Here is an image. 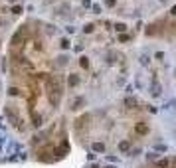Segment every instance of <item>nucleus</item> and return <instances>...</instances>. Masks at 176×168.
Here are the masks:
<instances>
[{
    "mask_svg": "<svg viewBox=\"0 0 176 168\" xmlns=\"http://www.w3.org/2000/svg\"><path fill=\"white\" fill-rule=\"evenodd\" d=\"M83 6H85V8H87V6H91V0H83Z\"/></svg>",
    "mask_w": 176,
    "mask_h": 168,
    "instance_id": "cd10ccee",
    "label": "nucleus"
},
{
    "mask_svg": "<svg viewBox=\"0 0 176 168\" xmlns=\"http://www.w3.org/2000/svg\"><path fill=\"white\" fill-rule=\"evenodd\" d=\"M22 10H24V8H22V6H20V4H14V6H12V10H10V12H12V14H14V16H20V14H22Z\"/></svg>",
    "mask_w": 176,
    "mask_h": 168,
    "instance_id": "9b49d317",
    "label": "nucleus"
},
{
    "mask_svg": "<svg viewBox=\"0 0 176 168\" xmlns=\"http://www.w3.org/2000/svg\"><path fill=\"white\" fill-rule=\"evenodd\" d=\"M59 48H62V50H69V48H71V42H69V38H62V42H59Z\"/></svg>",
    "mask_w": 176,
    "mask_h": 168,
    "instance_id": "1a4fd4ad",
    "label": "nucleus"
},
{
    "mask_svg": "<svg viewBox=\"0 0 176 168\" xmlns=\"http://www.w3.org/2000/svg\"><path fill=\"white\" fill-rule=\"evenodd\" d=\"M67 85L69 87L79 85V75H77V73H69V77H67Z\"/></svg>",
    "mask_w": 176,
    "mask_h": 168,
    "instance_id": "39448f33",
    "label": "nucleus"
},
{
    "mask_svg": "<svg viewBox=\"0 0 176 168\" xmlns=\"http://www.w3.org/2000/svg\"><path fill=\"white\" fill-rule=\"evenodd\" d=\"M103 168H117V166H111V164H109V166H103Z\"/></svg>",
    "mask_w": 176,
    "mask_h": 168,
    "instance_id": "c756f323",
    "label": "nucleus"
},
{
    "mask_svg": "<svg viewBox=\"0 0 176 168\" xmlns=\"http://www.w3.org/2000/svg\"><path fill=\"white\" fill-rule=\"evenodd\" d=\"M170 14H172V16H176V4H174V6H172V8H170Z\"/></svg>",
    "mask_w": 176,
    "mask_h": 168,
    "instance_id": "bb28decb",
    "label": "nucleus"
},
{
    "mask_svg": "<svg viewBox=\"0 0 176 168\" xmlns=\"http://www.w3.org/2000/svg\"><path fill=\"white\" fill-rule=\"evenodd\" d=\"M174 77H176V69H174Z\"/></svg>",
    "mask_w": 176,
    "mask_h": 168,
    "instance_id": "2f4dec72",
    "label": "nucleus"
},
{
    "mask_svg": "<svg viewBox=\"0 0 176 168\" xmlns=\"http://www.w3.org/2000/svg\"><path fill=\"white\" fill-rule=\"evenodd\" d=\"M32 125H34V127H42V115H38V113H32Z\"/></svg>",
    "mask_w": 176,
    "mask_h": 168,
    "instance_id": "0eeeda50",
    "label": "nucleus"
},
{
    "mask_svg": "<svg viewBox=\"0 0 176 168\" xmlns=\"http://www.w3.org/2000/svg\"><path fill=\"white\" fill-rule=\"evenodd\" d=\"M0 129H2V127H0Z\"/></svg>",
    "mask_w": 176,
    "mask_h": 168,
    "instance_id": "473e14b6",
    "label": "nucleus"
},
{
    "mask_svg": "<svg viewBox=\"0 0 176 168\" xmlns=\"http://www.w3.org/2000/svg\"><path fill=\"white\" fill-rule=\"evenodd\" d=\"M166 2H168V0H160V4H166Z\"/></svg>",
    "mask_w": 176,
    "mask_h": 168,
    "instance_id": "c85d7f7f",
    "label": "nucleus"
},
{
    "mask_svg": "<svg viewBox=\"0 0 176 168\" xmlns=\"http://www.w3.org/2000/svg\"><path fill=\"white\" fill-rule=\"evenodd\" d=\"M93 30H95V24H85V28H83V32H85V34H91V32H93Z\"/></svg>",
    "mask_w": 176,
    "mask_h": 168,
    "instance_id": "6ab92c4d",
    "label": "nucleus"
},
{
    "mask_svg": "<svg viewBox=\"0 0 176 168\" xmlns=\"http://www.w3.org/2000/svg\"><path fill=\"white\" fill-rule=\"evenodd\" d=\"M154 152H168L166 144H154Z\"/></svg>",
    "mask_w": 176,
    "mask_h": 168,
    "instance_id": "4468645a",
    "label": "nucleus"
},
{
    "mask_svg": "<svg viewBox=\"0 0 176 168\" xmlns=\"http://www.w3.org/2000/svg\"><path fill=\"white\" fill-rule=\"evenodd\" d=\"M79 65L83 67V69H87V67H89V58H85V56H81V58H79Z\"/></svg>",
    "mask_w": 176,
    "mask_h": 168,
    "instance_id": "f8f14e48",
    "label": "nucleus"
},
{
    "mask_svg": "<svg viewBox=\"0 0 176 168\" xmlns=\"http://www.w3.org/2000/svg\"><path fill=\"white\" fill-rule=\"evenodd\" d=\"M105 160H107V162H113V164H117V162H119V156H111V154H109V156H107Z\"/></svg>",
    "mask_w": 176,
    "mask_h": 168,
    "instance_id": "aec40b11",
    "label": "nucleus"
},
{
    "mask_svg": "<svg viewBox=\"0 0 176 168\" xmlns=\"http://www.w3.org/2000/svg\"><path fill=\"white\" fill-rule=\"evenodd\" d=\"M154 58H156L158 62H164V52H156L154 53Z\"/></svg>",
    "mask_w": 176,
    "mask_h": 168,
    "instance_id": "412c9836",
    "label": "nucleus"
},
{
    "mask_svg": "<svg viewBox=\"0 0 176 168\" xmlns=\"http://www.w3.org/2000/svg\"><path fill=\"white\" fill-rule=\"evenodd\" d=\"M81 105H83V97H79V99H75V101H73L71 109H73V111H77V109H81Z\"/></svg>",
    "mask_w": 176,
    "mask_h": 168,
    "instance_id": "ddd939ff",
    "label": "nucleus"
},
{
    "mask_svg": "<svg viewBox=\"0 0 176 168\" xmlns=\"http://www.w3.org/2000/svg\"><path fill=\"white\" fill-rule=\"evenodd\" d=\"M65 32L67 34H75V28H73V26H65Z\"/></svg>",
    "mask_w": 176,
    "mask_h": 168,
    "instance_id": "5701e85b",
    "label": "nucleus"
},
{
    "mask_svg": "<svg viewBox=\"0 0 176 168\" xmlns=\"http://www.w3.org/2000/svg\"><path fill=\"white\" fill-rule=\"evenodd\" d=\"M162 91V85L158 83V79H152V87H150V95L152 97H158Z\"/></svg>",
    "mask_w": 176,
    "mask_h": 168,
    "instance_id": "f03ea898",
    "label": "nucleus"
},
{
    "mask_svg": "<svg viewBox=\"0 0 176 168\" xmlns=\"http://www.w3.org/2000/svg\"><path fill=\"white\" fill-rule=\"evenodd\" d=\"M105 4L107 6H115V0H105Z\"/></svg>",
    "mask_w": 176,
    "mask_h": 168,
    "instance_id": "a878e982",
    "label": "nucleus"
},
{
    "mask_svg": "<svg viewBox=\"0 0 176 168\" xmlns=\"http://www.w3.org/2000/svg\"><path fill=\"white\" fill-rule=\"evenodd\" d=\"M133 91H135V87H133V85H127V93H129V95H131Z\"/></svg>",
    "mask_w": 176,
    "mask_h": 168,
    "instance_id": "393cba45",
    "label": "nucleus"
},
{
    "mask_svg": "<svg viewBox=\"0 0 176 168\" xmlns=\"http://www.w3.org/2000/svg\"><path fill=\"white\" fill-rule=\"evenodd\" d=\"M117 148H119V152H123V154H129V152H131V142H129V140H121Z\"/></svg>",
    "mask_w": 176,
    "mask_h": 168,
    "instance_id": "20e7f679",
    "label": "nucleus"
},
{
    "mask_svg": "<svg viewBox=\"0 0 176 168\" xmlns=\"http://www.w3.org/2000/svg\"><path fill=\"white\" fill-rule=\"evenodd\" d=\"M67 56H59V58H57V65H67Z\"/></svg>",
    "mask_w": 176,
    "mask_h": 168,
    "instance_id": "dca6fc26",
    "label": "nucleus"
},
{
    "mask_svg": "<svg viewBox=\"0 0 176 168\" xmlns=\"http://www.w3.org/2000/svg\"><path fill=\"white\" fill-rule=\"evenodd\" d=\"M137 130H138V133H147V127H144V125H138Z\"/></svg>",
    "mask_w": 176,
    "mask_h": 168,
    "instance_id": "b1692460",
    "label": "nucleus"
},
{
    "mask_svg": "<svg viewBox=\"0 0 176 168\" xmlns=\"http://www.w3.org/2000/svg\"><path fill=\"white\" fill-rule=\"evenodd\" d=\"M20 150V142H16V140H8V146H6V152L8 154H16Z\"/></svg>",
    "mask_w": 176,
    "mask_h": 168,
    "instance_id": "7ed1b4c3",
    "label": "nucleus"
},
{
    "mask_svg": "<svg viewBox=\"0 0 176 168\" xmlns=\"http://www.w3.org/2000/svg\"><path fill=\"white\" fill-rule=\"evenodd\" d=\"M147 160H150V162L152 160H156V152H154V150H148L147 152Z\"/></svg>",
    "mask_w": 176,
    "mask_h": 168,
    "instance_id": "f3484780",
    "label": "nucleus"
},
{
    "mask_svg": "<svg viewBox=\"0 0 176 168\" xmlns=\"http://www.w3.org/2000/svg\"><path fill=\"white\" fill-rule=\"evenodd\" d=\"M115 32L125 34V32H127V24H125V22H117V24H115Z\"/></svg>",
    "mask_w": 176,
    "mask_h": 168,
    "instance_id": "6e6552de",
    "label": "nucleus"
},
{
    "mask_svg": "<svg viewBox=\"0 0 176 168\" xmlns=\"http://www.w3.org/2000/svg\"><path fill=\"white\" fill-rule=\"evenodd\" d=\"M141 65H144V67H148V65H150V56L143 53V56H141Z\"/></svg>",
    "mask_w": 176,
    "mask_h": 168,
    "instance_id": "9d476101",
    "label": "nucleus"
},
{
    "mask_svg": "<svg viewBox=\"0 0 176 168\" xmlns=\"http://www.w3.org/2000/svg\"><path fill=\"white\" fill-rule=\"evenodd\" d=\"M125 105H127V107H131V109H133V107L137 105V99H135V97H127V99H125Z\"/></svg>",
    "mask_w": 176,
    "mask_h": 168,
    "instance_id": "2eb2a0df",
    "label": "nucleus"
},
{
    "mask_svg": "<svg viewBox=\"0 0 176 168\" xmlns=\"http://www.w3.org/2000/svg\"><path fill=\"white\" fill-rule=\"evenodd\" d=\"M170 166V158H160L154 162V168H168Z\"/></svg>",
    "mask_w": 176,
    "mask_h": 168,
    "instance_id": "423d86ee",
    "label": "nucleus"
},
{
    "mask_svg": "<svg viewBox=\"0 0 176 168\" xmlns=\"http://www.w3.org/2000/svg\"><path fill=\"white\" fill-rule=\"evenodd\" d=\"M91 10H93L95 14H101V10H103V8H101V4H97V2H95V4H91Z\"/></svg>",
    "mask_w": 176,
    "mask_h": 168,
    "instance_id": "a211bd4d",
    "label": "nucleus"
},
{
    "mask_svg": "<svg viewBox=\"0 0 176 168\" xmlns=\"http://www.w3.org/2000/svg\"><path fill=\"white\" fill-rule=\"evenodd\" d=\"M129 40H131L129 34H121V36H119V42H129Z\"/></svg>",
    "mask_w": 176,
    "mask_h": 168,
    "instance_id": "4be33fe9",
    "label": "nucleus"
},
{
    "mask_svg": "<svg viewBox=\"0 0 176 168\" xmlns=\"http://www.w3.org/2000/svg\"><path fill=\"white\" fill-rule=\"evenodd\" d=\"M105 150H107V146H105V142H101V140H95V142L91 144V152L93 154H103Z\"/></svg>",
    "mask_w": 176,
    "mask_h": 168,
    "instance_id": "f257e3e1",
    "label": "nucleus"
},
{
    "mask_svg": "<svg viewBox=\"0 0 176 168\" xmlns=\"http://www.w3.org/2000/svg\"><path fill=\"white\" fill-rule=\"evenodd\" d=\"M8 2H12V4H14V2H16V0H8Z\"/></svg>",
    "mask_w": 176,
    "mask_h": 168,
    "instance_id": "7c9ffc66",
    "label": "nucleus"
}]
</instances>
